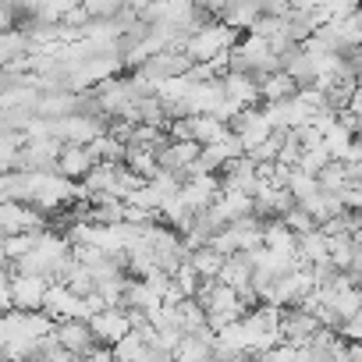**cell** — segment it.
Listing matches in <instances>:
<instances>
[{"instance_id":"cell-4","label":"cell","mask_w":362,"mask_h":362,"mask_svg":"<svg viewBox=\"0 0 362 362\" xmlns=\"http://www.w3.org/2000/svg\"><path fill=\"white\" fill-rule=\"evenodd\" d=\"M192 267H196V274L203 277V281H221V274H224V267H228V256L224 252H217L214 245H203V249H196L192 252V259H189Z\"/></svg>"},{"instance_id":"cell-6","label":"cell","mask_w":362,"mask_h":362,"mask_svg":"<svg viewBox=\"0 0 362 362\" xmlns=\"http://www.w3.org/2000/svg\"><path fill=\"white\" fill-rule=\"evenodd\" d=\"M358 295H362V288H358Z\"/></svg>"},{"instance_id":"cell-2","label":"cell","mask_w":362,"mask_h":362,"mask_svg":"<svg viewBox=\"0 0 362 362\" xmlns=\"http://www.w3.org/2000/svg\"><path fill=\"white\" fill-rule=\"evenodd\" d=\"M54 337H57V344H64V348L75 351L78 358L89 355V351L100 344L96 334H93V327H89V320H64V323H57Z\"/></svg>"},{"instance_id":"cell-3","label":"cell","mask_w":362,"mask_h":362,"mask_svg":"<svg viewBox=\"0 0 362 362\" xmlns=\"http://www.w3.org/2000/svg\"><path fill=\"white\" fill-rule=\"evenodd\" d=\"M96 170V153L89 146H64L61 160H57V174L64 177H86Z\"/></svg>"},{"instance_id":"cell-1","label":"cell","mask_w":362,"mask_h":362,"mask_svg":"<svg viewBox=\"0 0 362 362\" xmlns=\"http://www.w3.org/2000/svg\"><path fill=\"white\" fill-rule=\"evenodd\" d=\"M89 327H93V334H96V341L100 344H117V341H124L132 330H135V320H132V313L128 309H121V305H107V309H100L93 320H89Z\"/></svg>"},{"instance_id":"cell-5","label":"cell","mask_w":362,"mask_h":362,"mask_svg":"<svg viewBox=\"0 0 362 362\" xmlns=\"http://www.w3.org/2000/svg\"><path fill=\"white\" fill-rule=\"evenodd\" d=\"M341 337L351 341V344H362V313H355V316L341 327Z\"/></svg>"}]
</instances>
